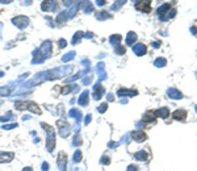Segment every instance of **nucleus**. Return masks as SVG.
<instances>
[{
  "label": "nucleus",
  "mask_w": 197,
  "mask_h": 171,
  "mask_svg": "<svg viewBox=\"0 0 197 171\" xmlns=\"http://www.w3.org/2000/svg\"><path fill=\"white\" fill-rule=\"evenodd\" d=\"M172 117H174L175 120L185 121V118H187V111H184V109H177V111H175L174 113H172Z\"/></svg>",
  "instance_id": "f257e3e1"
},
{
  "label": "nucleus",
  "mask_w": 197,
  "mask_h": 171,
  "mask_svg": "<svg viewBox=\"0 0 197 171\" xmlns=\"http://www.w3.org/2000/svg\"><path fill=\"white\" fill-rule=\"evenodd\" d=\"M167 94H168V96L171 97V99H180V97L183 96V95H181V92H180V91L175 90V88H169Z\"/></svg>",
  "instance_id": "f03ea898"
},
{
  "label": "nucleus",
  "mask_w": 197,
  "mask_h": 171,
  "mask_svg": "<svg viewBox=\"0 0 197 171\" xmlns=\"http://www.w3.org/2000/svg\"><path fill=\"white\" fill-rule=\"evenodd\" d=\"M137 8H138V10H142L143 12H150V3L139 1V3H137Z\"/></svg>",
  "instance_id": "7ed1b4c3"
},
{
  "label": "nucleus",
  "mask_w": 197,
  "mask_h": 171,
  "mask_svg": "<svg viewBox=\"0 0 197 171\" xmlns=\"http://www.w3.org/2000/svg\"><path fill=\"white\" fill-rule=\"evenodd\" d=\"M156 116H160V117H163V118H167L168 116H169V109H168V108H162V109H159V111L156 112Z\"/></svg>",
  "instance_id": "20e7f679"
},
{
  "label": "nucleus",
  "mask_w": 197,
  "mask_h": 171,
  "mask_svg": "<svg viewBox=\"0 0 197 171\" xmlns=\"http://www.w3.org/2000/svg\"><path fill=\"white\" fill-rule=\"evenodd\" d=\"M155 117H156V112L155 111H151V112H148V113L146 115L145 121H153V120H155Z\"/></svg>",
  "instance_id": "39448f33"
},
{
  "label": "nucleus",
  "mask_w": 197,
  "mask_h": 171,
  "mask_svg": "<svg viewBox=\"0 0 197 171\" xmlns=\"http://www.w3.org/2000/svg\"><path fill=\"white\" fill-rule=\"evenodd\" d=\"M155 65H156V66H164V65H166V59H159V61H156Z\"/></svg>",
  "instance_id": "423d86ee"
},
{
  "label": "nucleus",
  "mask_w": 197,
  "mask_h": 171,
  "mask_svg": "<svg viewBox=\"0 0 197 171\" xmlns=\"http://www.w3.org/2000/svg\"><path fill=\"white\" fill-rule=\"evenodd\" d=\"M196 108H197V107H196Z\"/></svg>",
  "instance_id": "0eeeda50"
}]
</instances>
